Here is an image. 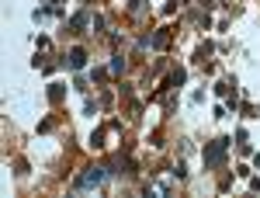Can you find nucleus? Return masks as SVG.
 I'll return each instance as SVG.
<instances>
[{
    "instance_id": "nucleus-1",
    "label": "nucleus",
    "mask_w": 260,
    "mask_h": 198,
    "mask_svg": "<svg viewBox=\"0 0 260 198\" xmlns=\"http://www.w3.org/2000/svg\"><path fill=\"white\" fill-rule=\"evenodd\" d=\"M104 181V171H98V167H90L87 174H83L80 181H77V188H90V184H101Z\"/></svg>"
}]
</instances>
